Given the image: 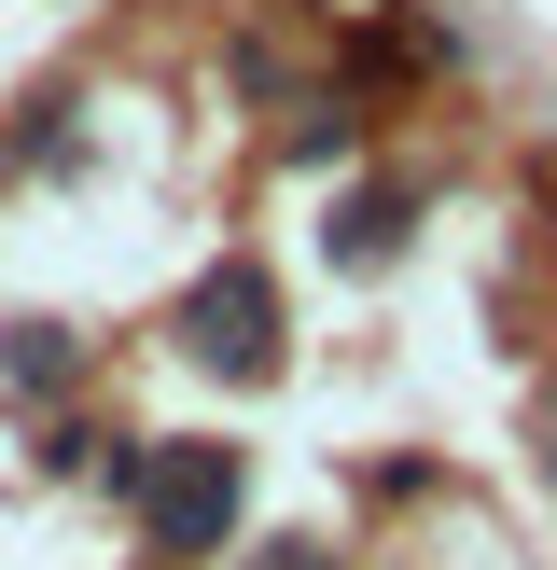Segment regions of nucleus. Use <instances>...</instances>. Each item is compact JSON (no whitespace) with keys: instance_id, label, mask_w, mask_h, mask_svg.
<instances>
[{"instance_id":"1","label":"nucleus","mask_w":557,"mask_h":570,"mask_svg":"<svg viewBox=\"0 0 557 570\" xmlns=\"http://www.w3.org/2000/svg\"><path fill=\"white\" fill-rule=\"evenodd\" d=\"M139 529H154V557H209L223 529H237V460L223 445H167V460H139Z\"/></svg>"},{"instance_id":"2","label":"nucleus","mask_w":557,"mask_h":570,"mask_svg":"<svg viewBox=\"0 0 557 570\" xmlns=\"http://www.w3.org/2000/svg\"><path fill=\"white\" fill-rule=\"evenodd\" d=\"M182 348H195V362H223V376H265V362H278V306H265V265H223L209 293L182 306Z\"/></svg>"},{"instance_id":"3","label":"nucleus","mask_w":557,"mask_h":570,"mask_svg":"<svg viewBox=\"0 0 557 570\" xmlns=\"http://www.w3.org/2000/svg\"><path fill=\"white\" fill-rule=\"evenodd\" d=\"M390 237H404V195H349V209H334V250H349V265H390Z\"/></svg>"},{"instance_id":"4","label":"nucleus","mask_w":557,"mask_h":570,"mask_svg":"<svg viewBox=\"0 0 557 570\" xmlns=\"http://www.w3.org/2000/svg\"><path fill=\"white\" fill-rule=\"evenodd\" d=\"M0 390H28V404H42V390H70V348H56V334L28 321L14 348H0Z\"/></svg>"},{"instance_id":"5","label":"nucleus","mask_w":557,"mask_h":570,"mask_svg":"<svg viewBox=\"0 0 557 570\" xmlns=\"http://www.w3.org/2000/svg\"><path fill=\"white\" fill-rule=\"evenodd\" d=\"M265 570H321V543H278V557H265Z\"/></svg>"},{"instance_id":"6","label":"nucleus","mask_w":557,"mask_h":570,"mask_svg":"<svg viewBox=\"0 0 557 570\" xmlns=\"http://www.w3.org/2000/svg\"><path fill=\"white\" fill-rule=\"evenodd\" d=\"M544 432H557V404H544Z\"/></svg>"}]
</instances>
